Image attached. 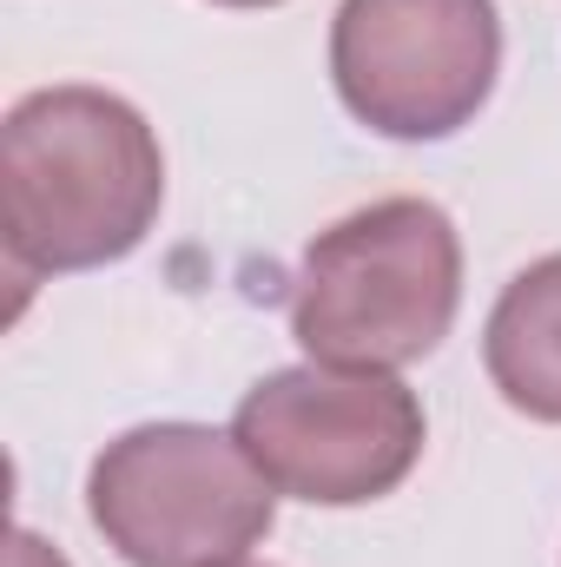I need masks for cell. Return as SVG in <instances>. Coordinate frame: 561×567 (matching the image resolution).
Instances as JSON below:
<instances>
[{"mask_svg":"<svg viewBox=\"0 0 561 567\" xmlns=\"http://www.w3.org/2000/svg\"><path fill=\"white\" fill-rule=\"evenodd\" d=\"M165 205V152L140 106L40 86L0 126V231L20 278L100 271L140 251Z\"/></svg>","mask_w":561,"mask_h":567,"instance_id":"obj_1","label":"cell"},{"mask_svg":"<svg viewBox=\"0 0 561 567\" xmlns=\"http://www.w3.org/2000/svg\"><path fill=\"white\" fill-rule=\"evenodd\" d=\"M462 303V238L429 198H377L310 238L290 297V337L310 363H422Z\"/></svg>","mask_w":561,"mask_h":567,"instance_id":"obj_2","label":"cell"},{"mask_svg":"<svg viewBox=\"0 0 561 567\" xmlns=\"http://www.w3.org/2000/svg\"><path fill=\"white\" fill-rule=\"evenodd\" d=\"M86 515L126 567H238L278 515V488L238 435L145 423L93 455Z\"/></svg>","mask_w":561,"mask_h":567,"instance_id":"obj_3","label":"cell"},{"mask_svg":"<svg viewBox=\"0 0 561 567\" xmlns=\"http://www.w3.org/2000/svg\"><path fill=\"white\" fill-rule=\"evenodd\" d=\"M232 435L278 495L310 508H364L422 462V403L397 370L297 363L245 390Z\"/></svg>","mask_w":561,"mask_h":567,"instance_id":"obj_4","label":"cell"},{"mask_svg":"<svg viewBox=\"0 0 561 567\" xmlns=\"http://www.w3.org/2000/svg\"><path fill=\"white\" fill-rule=\"evenodd\" d=\"M502 73L496 0H344L330 20V80L357 126L384 140L462 133Z\"/></svg>","mask_w":561,"mask_h":567,"instance_id":"obj_5","label":"cell"},{"mask_svg":"<svg viewBox=\"0 0 561 567\" xmlns=\"http://www.w3.org/2000/svg\"><path fill=\"white\" fill-rule=\"evenodd\" d=\"M482 370L516 416L561 423V251L502 284L482 330Z\"/></svg>","mask_w":561,"mask_h":567,"instance_id":"obj_6","label":"cell"},{"mask_svg":"<svg viewBox=\"0 0 561 567\" xmlns=\"http://www.w3.org/2000/svg\"><path fill=\"white\" fill-rule=\"evenodd\" d=\"M7 567H73L60 548H47L33 528H13V542H7Z\"/></svg>","mask_w":561,"mask_h":567,"instance_id":"obj_7","label":"cell"},{"mask_svg":"<svg viewBox=\"0 0 561 567\" xmlns=\"http://www.w3.org/2000/svg\"><path fill=\"white\" fill-rule=\"evenodd\" d=\"M212 7H278V0H212Z\"/></svg>","mask_w":561,"mask_h":567,"instance_id":"obj_8","label":"cell"},{"mask_svg":"<svg viewBox=\"0 0 561 567\" xmlns=\"http://www.w3.org/2000/svg\"><path fill=\"white\" fill-rule=\"evenodd\" d=\"M238 567H252V561H238Z\"/></svg>","mask_w":561,"mask_h":567,"instance_id":"obj_9","label":"cell"}]
</instances>
